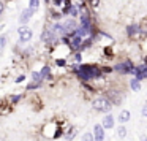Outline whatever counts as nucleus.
<instances>
[{"mask_svg": "<svg viewBox=\"0 0 147 141\" xmlns=\"http://www.w3.org/2000/svg\"><path fill=\"white\" fill-rule=\"evenodd\" d=\"M24 79H26V76H24V75H21V76L16 78V83H21V81H24Z\"/></svg>", "mask_w": 147, "mask_h": 141, "instance_id": "obj_26", "label": "nucleus"}, {"mask_svg": "<svg viewBox=\"0 0 147 141\" xmlns=\"http://www.w3.org/2000/svg\"><path fill=\"white\" fill-rule=\"evenodd\" d=\"M32 79H33V81H36V83L40 84V81H41V76H40V73L33 71V73H32Z\"/></svg>", "mask_w": 147, "mask_h": 141, "instance_id": "obj_21", "label": "nucleus"}, {"mask_svg": "<svg viewBox=\"0 0 147 141\" xmlns=\"http://www.w3.org/2000/svg\"><path fill=\"white\" fill-rule=\"evenodd\" d=\"M133 73H134V79L142 81L144 78L147 76V68H146V65H141V67L134 68V70H133Z\"/></svg>", "mask_w": 147, "mask_h": 141, "instance_id": "obj_5", "label": "nucleus"}, {"mask_svg": "<svg viewBox=\"0 0 147 141\" xmlns=\"http://www.w3.org/2000/svg\"><path fill=\"white\" fill-rule=\"evenodd\" d=\"M70 46H71L73 49H79V48H82V40H81L79 37H74V38L70 41Z\"/></svg>", "mask_w": 147, "mask_h": 141, "instance_id": "obj_11", "label": "nucleus"}, {"mask_svg": "<svg viewBox=\"0 0 147 141\" xmlns=\"http://www.w3.org/2000/svg\"><path fill=\"white\" fill-rule=\"evenodd\" d=\"M40 76H41V79H43V78H46V76H49V67H43Z\"/></svg>", "mask_w": 147, "mask_h": 141, "instance_id": "obj_19", "label": "nucleus"}, {"mask_svg": "<svg viewBox=\"0 0 147 141\" xmlns=\"http://www.w3.org/2000/svg\"><path fill=\"white\" fill-rule=\"evenodd\" d=\"M130 87H131L133 90H136V92H138V90H141V84H139V81H138V79H131Z\"/></svg>", "mask_w": 147, "mask_h": 141, "instance_id": "obj_16", "label": "nucleus"}, {"mask_svg": "<svg viewBox=\"0 0 147 141\" xmlns=\"http://www.w3.org/2000/svg\"><path fill=\"white\" fill-rule=\"evenodd\" d=\"M33 14V11H30V10H24L22 13H21V16H19V22L21 24H26V22H29V19H30V16Z\"/></svg>", "mask_w": 147, "mask_h": 141, "instance_id": "obj_9", "label": "nucleus"}, {"mask_svg": "<svg viewBox=\"0 0 147 141\" xmlns=\"http://www.w3.org/2000/svg\"><path fill=\"white\" fill-rule=\"evenodd\" d=\"M141 141H146V136H142V138H141Z\"/></svg>", "mask_w": 147, "mask_h": 141, "instance_id": "obj_32", "label": "nucleus"}, {"mask_svg": "<svg viewBox=\"0 0 147 141\" xmlns=\"http://www.w3.org/2000/svg\"><path fill=\"white\" fill-rule=\"evenodd\" d=\"M60 2H62V0H55V3H57V5H60Z\"/></svg>", "mask_w": 147, "mask_h": 141, "instance_id": "obj_31", "label": "nucleus"}, {"mask_svg": "<svg viewBox=\"0 0 147 141\" xmlns=\"http://www.w3.org/2000/svg\"><path fill=\"white\" fill-rule=\"evenodd\" d=\"M93 132H95V133H93L92 136H93L95 141H103L105 140V128H103L100 124H96L95 127H93Z\"/></svg>", "mask_w": 147, "mask_h": 141, "instance_id": "obj_6", "label": "nucleus"}, {"mask_svg": "<svg viewBox=\"0 0 147 141\" xmlns=\"http://www.w3.org/2000/svg\"><path fill=\"white\" fill-rule=\"evenodd\" d=\"M65 13H70V14H71V16H76V14H78V10H76V8H74V7H73V5H71V7H70V8H68V10H67V11H65Z\"/></svg>", "mask_w": 147, "mask_h": 141, "instance_id": "obj_20", "label": "nucleus"}, {"mask_svg": "<svg viewBox=\"0 0 147 141\" xmlns=\"http://www.w3.org/2000/svg\"><path fill=\"white\" fill-rule=\"evenodd\" d=\"M114 70L119 71V73H122V75H127V73H133L134 67H133V64H131L130 60H125V62H122V64L115 65Z\"/></svg>", "mask_w": 147, "mask_h": 141, "instance_id": "obj_3", "label": "nucleus"}, {"mask_svg": "<svg viewBox=\"0 0 147 141\" xmlns=\"http://www.w3.org/2000/svg\"><path fill=\"white\" fill-rule=\"evenodd\" d=\"M74 136H76V130H73L71 133H68V135H67V140H73Z\"/></svg>", "mask_w": 147, "mask_h": 141, "instance_id": "obj_24", "label": "nucleus"}, {"mask_svg": "<svg viewBox=\"0 0 147 141\" xmlns=\"http://www.w3.org/2000/svg\"><path fill=\"white\" fill-rule=\"evenodd\" d=\"M21 98V97L19 95H16V97H13V98H11V100H13V102H18V100H19Z\"/></svg>", "mask_w": 147, "mask_h": 141, "instance_id": "obj_29", "label": "nucleus"}, {"mask_svg": "<svg viewBox=\"0 0 147 141\" xmlns=\"http://www.w3.org/2000/svg\"><path fill=\"white\" fill-rule=\"evenodd\" d=\"M98 3H100V0H90V5L92 7H98Z\"/></svg>", "mask_w": 147, "mask_h": 141, "instance_id": "obj_25", "label": "nucleus"}, {"mask_svg": "<svg viewBox=\"0 0 147 141\" xmlns=\"http://www.w3.org/2000/svg\"><path fill=\"white\" fill-rule=\"evenodd\" d=\"M103 128H112L114 127V117L111 114H108L105 119H103V124H101Z\"/></svg>", "mask_w": 147, "mask_h": 141, "instance_id": "obj_8", "label": "nucleus"}, {"mask_svg": "<svg viewBox=\"0 0 147 141\" xmlns=\"http://www.w3.org/2000/svg\"><path fill=\"white\" fill-rule=\"evenodd\" d=\"M57 65H60V67H63V65H65V60H57Z\"/></svg>", "mask_w": 147, "mask_h": 141, "instance_id": "obj_28", "label": "nucleus"}, {"mask_svg": "<svg viewBox=\"0 0 147 141\" xmlns=\"http://www.w3.org/2000/svg\"><path fill=\"white\" fill-rule=\"evenodd\" d=\"M146 114H147V108L144 106V108H142V116H146Z\"/></svg>", "mask_w": 147, "mask_h": 141, "instance_id": "obj_30", "label": "nucleus"}, {"mask_svg": "<svg viewBox=\"0 0 147 141\" xmlns=\"http://www.w3.org/2000/svg\"><path fill=\"white\" fill-rule=\"evenodd\" d=\"M119 121H120V124H125V122L130 121V111L128 109H122L120 114H119Z\"/></svg>", "mask_w": 147, "mask_h": 141, "instance_id": "obj_10", "label": "nucleus"}, {"mask_svg": "<svg viewBox=\"0 0 147 141\" xmlns=\"http://www.w3.org/2000/svg\"><path fill=\"white\" fill-rule=\"evenodd\" d=\"M63 30L65 32H73L74 33V30H76V22H74V19H68L67 22L63 24Z\"/></svg>", "mask_w": 147, "mask_h": 141, "instance_id": "obj_7", "label": "nucleus"}, {"mask_svg": "<svg viewBox=\"0 0 147 141\" xmlns=\"http://www.w3.org/2000/svg\"><path fill=\"white\" fill-rule=\"evenodd\" d=\"M41 38H43V41H46V43L49 45V43L52 41V38H54V37H52V32H51V30H48V32H45V33L41 35Z\"/></svg>", "mask_w": 147, "mask_h": 141, "instance_id": "obj_13", "label": "nucleus"}, {"mask_svg": "<svg viewBox=\"0 0 147 141\" xmlns=\"http://www.w3.org/2000/svg\"><path fill=\"white\" fill-rule=\"evenodd\" d=\"M51 32H52V35H63L65 30H63V26H62V24H55Z\"/></svg>", "mask_w": 147, "mask_h": 141, "instance_id": "obj_12", "label": "nucleus"}, {"mask_svg": "<svg viewBox=\"0 0 147 141\" xmlns=\"http://www.w3.org/2000/svg\"><path fill=\"white\" fill-rule=\"evenodd\" d=\"M5 41H7V35H2L0 37V49L5 46Z\"/></svg>", "mask_w": 147, "mask_h": 141, "instance_id": "obj_23", "label": "nucleus"}, {"mask_svg": "<svg viewBox=\"0 0 147 141\" xmlns=\"http://www.w3.org/2000/svg\"><path fill=\"white\" fill-rule=\"evenodd\" d=\"M29 5H30V8H29L30 11H36V10H38V7H40V0H30Z\"/></svg>", "mask_w": 147, "mask_h": 141, "instance_id": "obj_14", "label": "nucleus"}, {"mask_svg": "<svg viewBox=\"0 0 147 141\" xmlns=\"http://www.w3.org/2000/svg\"><path fill=\"white\" fill-rule=\"evenodd\" d=\"M127 30H128V35H136V33L139 32V26H138V24H134V26H130Z\"/></svg>", "mask_w": 147, "mask_h": 141, "instance_id": "obj_15", "label": "nucleus"}, {"mask_svg": "<svg viewBox=\"0 0 147 141\" xmlns=\"http://www.w3.org/2000/svg\"><path fill=\"white\" fill-rule=\"evenodd\" d=\"M108 94H109V97H111V98L114 100L115 103H120V97L117 95L119 92H114V90H112V92H108Z\"/></svg>", "mask_w": 147, "mask_h": 141, "instance_id": "obj_18", "label": "nucleus"}, {"mask_svg": "<svg viewBox=\"0 0 147 141\" xmlns=\"http://www.w3.org/2000/svg\"><path fill=\"white\" fill-rule=\"evenodd\" d=\"M76 73L82 81H89L92 78L100 76V70L96 67H93V65H82V67H79L76 70Z\"/></svg>", "mask_w": 147, "mask_h": 141, "instance_id": "obj_1", "label": "nucleus"}, {"mask_svg": "<svg viewBox=\"0 0 147 141\" xmlns=\"http://www.w3.org/2000/svg\"><path fill=\"white\" fill-rule=\"evenodd\" d=\"M117 136L119 138H125V136H127V128H125L123 125H120V127L117 128Z\"/></svg>", "mask_w": 147, "mask_h": 141, "instance_id": "obj_17", "label": "nucleus"}, {"mask_svg": "<svg viewBox=\"0 0 147 141\" xmlns=\"http://www.w3.org/2000/svg\"><path fill=\"white\" fill-rule=\"evenodd\" d=\"M18 33H19V38L21 41H29L30 38H32V30L29 29V27H19V30H18Z\"/></svg>", "mask_w": 147, "mask_h": 141, "instance_id": "obj_4", "label": "nucleus"}, {"mask_svg": "<svg viewBox=\"0 0 147 141\" xmlns=\"http://www.w3.org/2000/svg\"><path fill=\"white\" fill-rule=\"evenodd\" d=\"M82 141H93V136H92V133H84V136H82Z\"/></svg>", "mask_w": 147, "mask_h": 141, "instance_id": "obj_22", "label": "nucleus"}, {"mask_svg": "<svg viewBox=\"0 0 147 141\" xmlns=\"http://www.w3.org/2000/svg\"><path fill=\"white\" fill-rule=\"evenodd\" d=\"M93 108H95L96 111H100V113H109L112 106H111V102H109L108 98L98 97V98L93 100Z\"/></svg>", "mask_w": 147, "mask_h": 141, "instance_id": "obj_2", "label": "nucleus"}, {"mask_svg": "<svg viewBox=\"0 0 147 141\" xmlns=\"http://www.w3.org/2000/svg\"><path fill=\"white\" fill-rule=\"evenodd\" d=\"M0 141H5V140H3V138H0Z\"/></svg>", "mask_w": 147, "mask_h": 141, "instance_id": "obj_33", "label": "nucleus"}, {"mask_svg": "<svg viewBox=\"0 0 147 141\" xmlns=\"http://www.w3.org/2000/svg\"><path fill=\"white\" fill-rule=\"evenodd\" d=\"M3 8H5V5H3V2H2V0H0V14L3 13Z\"/></svg>", "mask_w": 147, "mask_h": 141, "instance_id": "obj_27", "label": "nucleus"}]
</instances>
